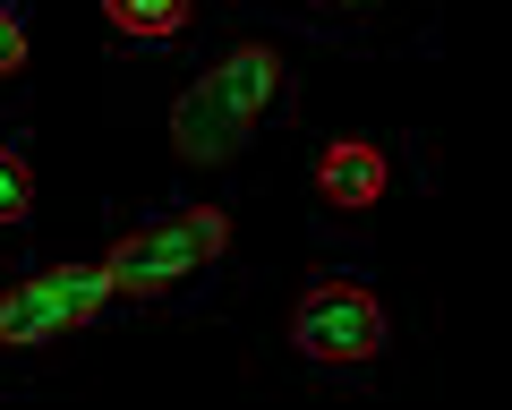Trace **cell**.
<instances>
[{
	"label": "cell",
	"instance_id": "1",
	"mask_svg": "<svg viewBox=\"0 0 512 410\" xmlns=\"http://www.w3.org/2000/svg\"><path fill=\"white\" fill-rule=\"evenodd\" d=\"M274 94H282V52L231 43V52L171 103V146H180V163H231L256 137V120H265Z\"/></svg>",
	"mask_w": 512,
	"mask_h": 410
},
{
	"label": "cell",
	"instance_id": "2",
	"mask_svg": "<svg viewBox=\"0 0 512 410\" xmlns=\"http://www.w3.org/2000/svg\"><path fill=\"white\" fill-rule=\"evenodd\" d=\"M222 240H231V214H222V205H180L163 223L128 231L103 257V274H111L120 299H163V291H180L188 274H205V265L222 257Z\"/></svg>",
	"mask_w": 512,
	"mask_h": 410
},
{
	"label": "cell",
	"instance_id": "3",
	"mask_svg": "<svg viewBox=\"0 0 512 410\" xmlns=\"http://www.w3.org/2000/svg\"><path fill=\"white\" fill-rule=\"evenodd\" d=\"M111 299L120 291H111L103 265H43V274H26L18 291H0V351H43V342L94 325Z\"/></svg>",
	"mask_w": 512,
	"mask_h": 410
},
{
	"label": "cell",
	"instance_id": "4",
	"mask_svg": "<svg viewBox=\"0 0 512 410\" xmlns=\"http://www.w3.org/2000/svg\"><path fill=\"white\" fill-rule=\"evenodd\" d=\"M291 351L316 359V368H367L384 351V299L350 274L308 282L299 308H291Z\"/></svg>",
	"mask_w": 512,
	"mask_h": 410
},
{
	"label": "cell",
	"instance_id": "5",
	"mask_svg": "<svg viewBox=\"0 0 512 410\" xmlns=\"http://www.w3.org/2000/svg\"><path fill=\"white\" fill-rule=\"evenodd\" d=\"M316 188H325L333 205H376L384 197V154L367 146V137H333V146L316 154Z\"/></svg>",
	"mask_w": 512,
	"mask_h": 410
},
{
	"label": "cell",
	"instance_id": "6",
	"mask_svg": "<svg viewBox=\"0 0 512 410\" xmlns=\"http://www.w3.org/2000/svg\"><path fill=\"white\" fill-rule=\"evenodd\" d=\"M103 18L137 43H171L188 18H197V0H103Z\"/></svg>",
	"mask_w": 512,
	"mask_h": 410
},
{
	"label": "cell",
	"instance_id": "7",
	"mask_svg": "<svg viewBox=\"0 0 512 410\" xmlns=\"http://www.w3.org/2000/svg\"><path fill=\"white\" fill-rule=\"evenodd\" d=\"M26 214H35V171H26L18 146H0V231L26 223Z\"/></svg>",
	"mask_w": 512,
	"mask_h": 410
},
{
	"label": "cell",
	"instance_id": "8",
	"mask_svg": "<svg viewBox=\"0 0 512 410\" xmlns=\"http://www.w3.org/2000/svg\"><path fill=\"white\" fill-rule=\"evenodd\" d=\"M26 69V26H18V9L0 0V77H18Z\"/></svg>",
	"mask_w": 512,
	"mask_h": 410
},
{
	"label": "cell",
	"instance_id": "9",
	"mask_svg": "<svg viewBox=\"0 0 512 410\" xmlns=\"http://www.w3.org/2000/svg\"><path fill=\"white\" fill-rule=\"evenodd\" d=\"M325 9H376V0H325Z\"/></svg>",
	"mask_w": 512,
	"mask_h": 410
}]
</instances>
